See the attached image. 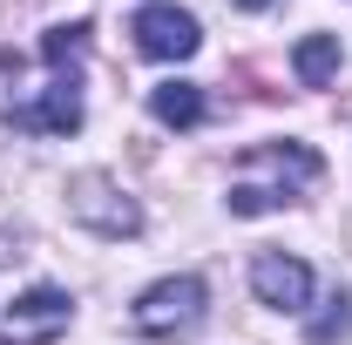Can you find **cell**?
Segmentation results:
<instances>
[{"label":"cell","mask_w":352,"mask_h":345,"mask_svg":"<svg viewBox=\"0 0 352 345\" xmlns=\"http://www.w3.org/2000/svg\"><path fill=\"white\" fill-rule=\"evenodd\" d=\"M82 54H88V21H75V27H47L41 34V61L54 68L47 75V88L34 95V102H7V122L21 135H75L82 129Z\"/></svg>","instance_id":"1"},{"label":"cell","mask_w":352,"mask_h":345,"mask_svg":"<svg viewBox=\"0 0 352 345\" xmlns=\"http://www.w3.org/2000/svg\"><path fill=\"white\" fill-rule=\"evenodd\" d=\"M244 170H271V183H230V216H264L278 210V203H292L305 183H318L325 176V163H318V149H305V142H258L251 156H244Z\"/></svg>","instance_id":"2"},{"label":"cell","mask_w":352,"mask_h":345,"mask_svg":"<svg viewBox=\"0 0 352 345\" xmlns=\"http://www.w3.org/2000/svg\"><path fill=\"white\" fill-rule=\"evenodd\" d=\"M75 325V298L54 291V285H34L7 304V325H0V345H47Z\"/></svg>","instance_id":"3"},{"label":"cell","mask_w":352,"mask_h":345,"mask_svg":"<svg viewBox=\"0 0 352 345\" xmlns=\"http://www.w3.org/2000/svg\"><path fill=\"white\" fill-rule=\"evenodd\" d=\"M197 318H204V278H163L135 298V332H149V339L190 332Z\"/></svg>","instance_id":"4"},{"label":"cell","mask_w":352,"mask_h":345,"mask_svg":"<svg viewBox=\"0 0 352 345\" xmlns=\"http://www.w3.org/2000/svg\"><path fill=\"white\" fill-rule=\"evenodd\" d=\"M68 210H75V223H88L95 237H135V230H142V210H135L109 176H75V183H68Z\"/></svg>","instance_id":"5"},{"label":"cell","mask_w":352,"mask_h":345,"mask_svg":"<svg viewBox=\"0 0 352 345\" xmlns=\"http://www.w3.org/2000/svg\"><path fill=\"white\" fill-rule=\"evenodd\" d=\"M129 34H135V47H142L149 61H190V54H197V41H204V34H197V14H183V7H163V0L135 14Z\"/></svg>","instance_id":"6"},{"label":"cell","mask_w":352,"mask_h":345,"mask_svg":"<svg viewBox=\"0 0 352 345\" xmlns=\"http://www.w3.org/2000/svg\"><path fill=\"white\" fill-rule=\"evenodd\" d=\"M251 291L271 311H305L311 304V271L298 258H285V251H264V258H251Z\"/></svg>","instance_id":"7"},{"label":"cell","mask_w":352,"mask_h":345,"mask_svg":"<svg viewBox=\"0 0 352 345\" xmlns=\"http://www.w3.org/2000/svg\"><path fill=\"white\" fill-rule=\"evenodd\" d=\"M149 115H156V122H170V129H197V122H204V88H197V82H163V88H149Z\"/></svg>","instance_id":"8"},{"label":"cell","mask_w":352,"mask_h":345,"mask_svg":"<svg viewBox=\"0 0 352 345\" xmlns=\"http://www.w3.org/2000/svg\"><path fill=\"white\" fill-rule=\"evenodd\" d=\"M292 68H298L305 88H325L332 75H339V34H305L298 54H292Z\"/></svg>","instance_id":"9"},{"label":"cell","mask_w":352,"mask_h":345,"mask_svg":"<svg viewBox=\"0 0 352 345\" xmlns=\"http://www.w3.org/2000/svg\"><path fill=\"white\" fill-rule=\"evenodd\" d=\"M346 332H352V304H346V291H339V298H325V311L305 325V339L311 345H339Z\"/></svg>","instance_id":"10"},{"label":"cell","mask_w":352,"mask_h":345,"mask_svg":"<svg viewBox=\"0 0 352 345\" xmlns=\"http://www.w3.org/2000/svg\"><path fill=\"white\" fill-rule=\"evenodd\" d=\"M237 7H251V14H258V7H271V0H237Z\"/></svg>","instance_id":"11"}]
</instances>
